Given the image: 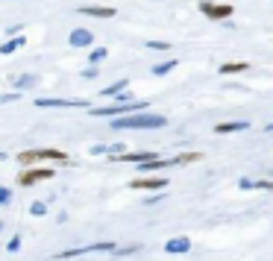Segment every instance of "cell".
<instances>
[{"label": "cell", "mask_w": 273, "mask_h": 261, "mask_svg": "<svg viewBox=\"0 0 273 261\" xmlns=\"http://www.w3.org/2000/svg\"><path fill=\"white\" fill-rule=\"evenodd\" d=\"M167 126L165 115H153V112H135V115H120V118H112V129H162Z\"/></svg>", "instance_id": "obj_1"}, {"label": "cell", "mask_w": 273, "mask_h": 261, "mask_svg": "<svg viewBox=\"0 0 273 261\" xmlns=\"http://www.w3.org/2000/svg\"><path fill=\"white\" fill-rule=\"evenodd\" d=\"M18 162L24 167L38 165V162H59V165H71V155L62 153V150H21Z\"/></svg>", "instance_id": "obj_2"}, {"label": "cell", "mask_w": 273, "mask_h": 261, "mask_svg": "<svg viewBox=\"0 0 273 261\" xmlns=\"http://www.w3.org/2000/svg\"><path fill=\"white\" fill-rule=\"evenodd\" d=\"M141 109H150L147 100H123V103H115L109 109H94L91 115L94 118H120V115H130V112H141Z\"/></svg>", "instance_id": "obj_3"}, {"label": "cell", "mask_w": 273, "mask_h": 261, "mask_svg": "<svg viewBox=\"0 0 273 261\" xmlns=\"http://www.w3.org/2000/svg\"><path fill=\"white\" fill-rule=\"evenodd\" d=\"M47 179H53V170H50V167H30V170H21L18 185L30 188V185H36V182H47Z\"/></svg>", "instance_id": "obj_4"}, {"label": "cell", "mask_w": 273, "mask_h": 261, "mask_svg": "<svg viewBox=\"0 0 273 261\" xmlns=\"http://www.w3.org/2000/svg\"><path fill=\"white\" fill-rule=\"evenodd\" d=\"M200 12L206 18H212V21H224V18H232V3H209V0H203Z\"/></svg>", "instance_id": "obj_5"}, {"label": "cell", "mask_w": 273, "mask_h": 261, "mask_svg": "<svg viewBox=\"0 0 273 261\" xmlns=\"http://www.w3.org/2000/svg\"><path fill=\"white\" fill-rule=\"evenodd\" d=\"M38 109H85V100H56V97H38L36 100Z\"/></svg>", "instance_id": "obj_6"}, {"label": "cell", "mask_w": 273, "mask_h": 261, "mask_svg": "<svg viewBox=\"0 0 273 261\" xmlns=\"http://www.w3.org/2000/svg\"><path fill=\"white\" fill-rule=\"evenodd\" d=\"M130 185L132 188H138V191H165L167 182L162 176H150V179L141 176V179H135V182H130Z\"/></svg>", "instance_id": "obj_7"}, {"label": "cell", "mask_w": 273, "mask_h": 261, "mask_svg": "<svg viewBox=\"0 0 273 261\" xmlns=\"http://www.w3.org/2000/svg\"><path fill=\"white\" fill-rule=\"evenodd\" d=\"M68 41H71V47H91V44H94V36H91L88 30H71Z\"/></svg>", "instance_id": "obj_8"}, {"label": "cell", "mask_w": 273, "mask_h": 261, "mask_svg": "<svg viewBox=\"0 0 273 261\" xmlns=\"http://www.w3.org/2000/svg\"><path fill=\"white\" fill-rule=\"evenodd\" d=\"M191 249V241L188 238H173V241H167L165 244V252L167 255H185Z\"/></svg>", "instance_id": "obj_9"}, {"label": "cell", "mask_w": 273, "mask_h": 261, "mask_svg": "<svg viewBox=\"0 0 273 261\" xmlns=\"http://www.w3.org/2000/svg\"><path fill=\"white\" fill-rule=\"evenodd\" d=\"M80 12L91 15V18H115V9H112V6H83Z\"/></svg>", "instance_id": "obj_10"}, {"label": "cell", "mask_w": 273, "mask_h": 261, "mask_svg": "<svg viewBox=\"0 0 273 261\" xmlns=\"http://www.w3.org/2000/svg\"><path fill=\"white\" fill-rule=\"evenodd\" d=\"M24 44H27V38H24V36H15V38H9L6 44H0V56H12L15 50H18V47H24Z\"/></svg>", "instance_id": "obj_11"}, {"label": "cell", "mask_w": 273, "mask_h": 261, "mask_svg": "<svg viewBox=\"0 0 273 261\" xmlns=\"http://www.w3.org/2000/svg\"><path fill=\"white\" fill-rule=\"evenodd\" d=\"M244 129H250L247 120H235V123H217V126H214V132H220V135H224V132H244Z\"/></svg>", "instance_id": "obj_12"}, {"label": "cell", "mask_w": 273, "mask_h": 261, "mask_svg": "<svg viewBox=\"0 0 273 261\" xmlns=\"http://www.w3.org/2000/svg\"><path fill=\"white\" fill-rule=\"evenodd\" d=\"M247 68H250L247 62H229V65H220V73H241Z\"/></svg>", "instance_id": "obj_13"}, {"label": "cell", "mask_w": 273, "mask_h": 261, "mask_svg": "<svg viewBox=\"0 0 273 261\" xmlns=\"http://www.w3.org/2000/svg\"><path fill=\"white\" fill-rule=\"evenodd\" d=\"M177 65H179L177 59H170V62H165V65H156V68H153V73H156V76H165V73H170L173 68H177Z\"/></svg>", "instance_id": "obj_14"}, {"label": "cell", "mask_w": 273, "mask_h": 261, "mask_svg": "<svg viewBox=\"0 0 273 261\" xmlns=\"http://www.w3.org/2000/svg\"><path fill=\"white\" fill-rule=\"evenodd\" d=\"M241 188H264V191H273V182H250V179H241Z\"/></svg>", "instance_id": "obj_15"}, {"label": "cell", "mask_w": 273, "mask_h": 261, "mask_svg": "<svg viewBox=\"0 0 273 261\" xmlns=\"http://www.w3.org/2000/svg\"><path fill=\"white\" fill-rule=\"evenodd\" d=\"M36 83H38L36 76H18V80H15V88L24 91V88H30V85H36Z\"/></svg>", "instance_id": "obj_16"}, {"label": "cell", "mask_w": 273, "mask_h": 261, "mask_svg": "<svg viewBox=\"0 0 273 261\" xmlns=\"http://www.w3.org/2000/svg\"><path fill=\"white\" fill-rule=\"evenodd\" d=\"M127 85H130V83H127V80H120V83H115V85H109V88H103V94H106V97H115V94H118V91H123Z\"/></svg>", "instance_id": "obj_17"}, {"label": "cell", "mask_w": 273, "mask_h": 261, "mask_svg": "<svg viewBox=\"0 0 273 261\" xmlns=\"http://www.w3.org/2000/svg\"><path fill=\"white\" fill-rule=\"evenodd\" d=\"M106 56H109L106 47H97V50H91V56H88V59H91V65H97V62H103Z\"/></svg>", "instance_id": "obj_18"}, {"label": "cell", "mask_w": 273, "mask_h": 261, "mask_svg": "<svg viewBox=\"0 0 273 261\" xmlns=\"http://www.w3.org/2000/svg\"><path fill=\"white\" fill-rule=\"evenodd\" d=\"M200 159H203L200 153H188V155H177L173 162H177V165H188V162H200Z\"/></svg>", "instance_id": "obj_19"}, {"label": "cell", "mask_w": 273, "mask_h": 261, "mask_svg": "<svg viewBox=\"0 0 273 261\" xmlns=\"http://www.w3.org/2000/svg\"><path fill=\"white\" fill-rule=\"evenodd\" d=\"M47 212V205H44V202L38 200V202H33V205H30V214H33V217H41V214Z\"/></svg>", "instance_id": "obj_20"}, {"label": "cell", "mask_w": 273, "mask_h": 261, "mask_svg": "<svg viewBox=\"0 0 273 261\" xmlns=\"http://www.w3.org/2000/svg\"><path fill=\"white\" fill-rule=\"evenodd\" d=\"M12 202V191L9 188H0V205H9Z\"/></svg>", "instance_id": "obj_21"}, {"label": "cell", "mask_w": 273, "mask_h": 261, "mask_svg": "<svg viewBox=\"0 0 273 261\" xmlns=\"http://www.w3.org/2000/svg\"><path fill=\"white\" fill-rule=\"evenodd\" d=\"M18 97H21V91H15V94H0V106H3V103H15Z\"/></svg>", "instance_id": "obj_22"}, {"label": "cell", "mask_w": 273, "mask_h": 261, "mask_svg": "<svg viewBox=\"0 0 273 261\" xmlns=\"http://www.w3.org/2000/svg\"><path fill=\"white\" fill-rule=\"evenodd\" d=\"M109 153H112V155H120V153H127V147H123V144H112V147H109Z\"/></svg>", "instance_id": "obj_23"}, {"label": "cell", "mask_w": 273, "mask_h": 261, "mask_svg": "<svg viewBox=\"0 0 273 261\" xmlns=\"http://www.w3.org/2000/svg\"><path fill=\"white\" fill-rule=\"evenodd\" d=\"M18 247H21V238H12V241L6 244V249H9V252H18Z\"/></svg>", "instance_id": "obj_24"}, {"label": "cell", "mask_w": 273, "mask_h": 261, "mask_svg": "<svg viewBox=\"0 0 273 261\" xmlns=\"http://www.w3.org/2000/svg\"><path fill=\"white\" fill-rule=\"evenodd\" d=\"M150 47L153 50H167V41H150Z\"/></svg>", "instance_id": "obj_25"}, {"label": "cell", "mask_w": 273, "mask_h": 261, "mask_svg": "<svg viewBox=\"0 0 273 261\" xmlns=\"http://www.w3.org/2000/svg\"><path fill=\"white\" fill-rule=\"evenodd\" d=\"M267 129H270V132H273V123H270V126H267Z\"/></svg>", "instance_id": "obj_26"}]
</instances>
